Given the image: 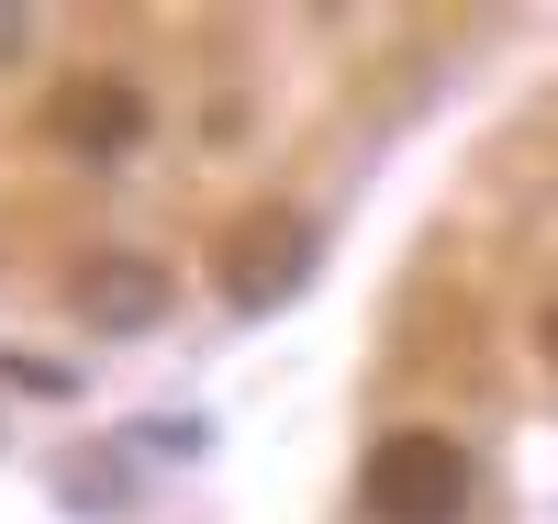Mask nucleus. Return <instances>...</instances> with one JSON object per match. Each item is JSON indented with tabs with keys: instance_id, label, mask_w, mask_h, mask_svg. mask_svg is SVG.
Wrapping results in <instances>:
<instances>
[{
	"instance_id": "nucleus-2",
	"label": "nucleus",
	"mask_w": 558,
	"mask_h": 524,
	"mask_svg": "<svg viewBox=\"0 0 558 524\" xmlns=\"http://www.w3.org/2000/svg\"><path fill=\"white\" fill-rule=\"evenodd\" d=\"M45 134H68L78 157H134V146H146V101L89 68V78H68L57 101H45Z\"/></svg>"
},
{
	"instance_id": "nucleus-1",
	"label": "nucleus",
	"mask_w": 558,
	"mask_h": 524,
	"mask_svg": "<svg viewBox=\"0 0 558 524\" xmlns=\"http://www.w3.org/2000/svg\"><path fill=\"white\" fill-rule=\"evenodd\" d=\"M368 513L380 524H458L470 513V447L458 436H380L368 447Z\"/></svg>"
},
{
	"instance_id": "nucleus-3",
	"label": "nucleus",
	"mask_w": 558,
	"mask_h": 524,
	"mask_svg": "<svg viewBox=\"0 0 558 524\" xmlns=\"http://www.w3.org/2000/svg\"><path fill=\"white\" fill-rule=\"evenodd\" d=\"M302 268H313V223L302 212H246L235 246H223V291L235 302H279Z\"/></svg>"
},
{
	"instance_id": "nucleus-5",
	"label": "nucleus",
	"mask_w": 558,
	"mask_h": 524,
	"mask_svg": "<svg viewBox=\"0 0 558 524\" xmlns=\"http://www.w3.org/2000/svg\"><path fill=\"white\" fill-rule=\"evenodd\" d=\"M536 336H547V357H558V302H547V324H536Z\"/></svg>"
},
{
	"instance_id": "nucleus-4",
	"label": "nucleus",
	"mask_w": 558,
	"mask_h": 524,
	"mask_svg": "<svg viewBox=\"0 0 558 524\" xmlns=\"http://www.w3.org/2000/svg\"><path fill=\"white\" fill-rule=\"evenodd\" d=\"M157 302H168V279H157L146 257H89V268H78V313H89V324H146Z\"/></svg>"
}]
</instances>
